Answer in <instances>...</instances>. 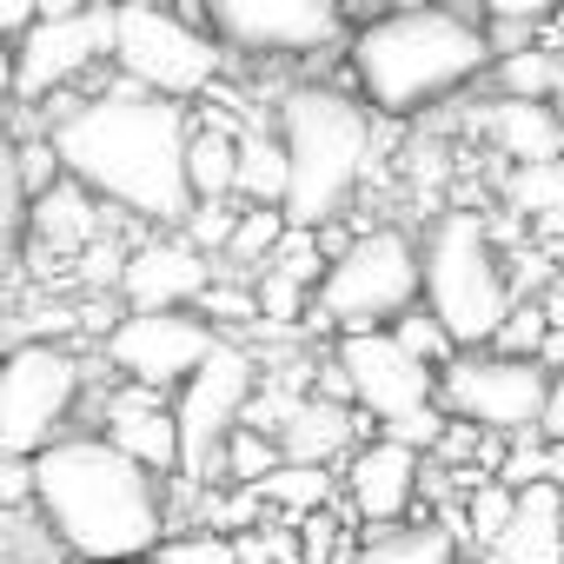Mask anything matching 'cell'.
<instances>
[{"label": "cell", "mask_w": 564, "mask_h": 564, "mask_svg": "<svg viewBox=\"0 0 564 564\" xmlns=\"http://www.w3.org/2000/svg\"><path fill=\"white\" fill-rule=\"evenodd\" d=\"M41 133L61 160V180L87 186L107 213H127L147 232H166L186 219V206H193V193H186L193 107L186 100H160V94L113 80L87 100L54 107Z\"/></svg>", "instance_id": "1"}, {"label": "cell", "mask_w": 564, "mask_h": 564, "mask_svg": "<svg viewBox=\"0 0 564 564\" xmlns=\"http://www.w3.org/2000/svg\"><path fill=\"white\" fill-rule=\"evenodd\" d=\"M34 518L74 564L153 557V544L173 531L166 478L113 452L100 432H61L47 452H34Z\"/></svg>", "instance_id": "2"}, {"label": "cell", "mask_w": 564, "mask_h": 564, "mask_svg": "<svg viewBox=\"0 0 564 564\" xmlns=\"http://www.w3.org/2000/svg\"><path fill=\"white\" fill-rule=\"evenodd\" d=\"M366 113L419 120L491 74V28L458 8H386L346 41Z\"/></svg>", "instance_id": "3"}, {"label": "cell", "mask_w": 564, "mask_h": 564, "mask_svg": "<svg viewBox=\"0 0 564 564\" xmlns=\"http://www.w3.org/2000/svg\"><path fill=\"white\" fill-rule=\"evenodd\" d=\"M279 147H286V226H326L352 206L366 166H372V113L366 100L339 87H293L272 120Z\"/></svg>", "instance_id": "4"}, {"label": "cell", "mask_w": 564, "mask_h": 564, "mask_svg": "<svg viewBox=\"0 0 564 564\" xmlns=\"http://www.w3.org/2000/svg\"><path fill=\"white\" fill-rule=\"evenodd\" d=\"M419 306L445 326L458 352L491 346L505 313L518 306V286L505 272V252L478 213H438L419 239Z\"/></svg>", "instance_id": "5"}, {"label": "cell", "mask_w": 564, "mask_h": 564, "mask_svg": "<svg viewBox=\"0 0 564 564\" xmlns=\"http://www.w3.org/2000/svg\"><path fill=\"white\" fill-rule=\"evenodd\" d=\"M405 306H419V239L405 226H366L326 259L306 326L386 333Z\"/></svg>", "instance_id": "6"}, {"label": "cell", "mask_w": 564, "mask_h": 564, "mask_svg": "<svg viewBox=\"0 0 564 564\" xmlns=\"http://www.w3.org/2000/svg\"><path fill=\"white\" fill-rule=\"evenodd\" d=\"M107 67H113V80H127L140 94H160V100H186L193 107L199 94L219 87L226 47L199 21L160 8V0H113Z\"/></svg>", "instance_id": "7"}, {"label": "cell", "mask_w": 564, "mask_h": 564, "mask_svg": "<svg viewBox=\"0 0 564 564\" xmlns=\"http://www.w3.org/2000/svg\"><path fill=\"white\" fill-rule=\"evenodd\" d=\"M87 399V359L61 339H14L0 346V458H34Z\"/></svg>", "instance_id": "8"}, {"label": "cell", "mask_w": 564, "mask_h": 564, "mask_svg": "<svg viewBox=\"0 0 564 564\" xmlns=\"http://www.w3.org/2000/svg\"><path fill=\"white\" fill-rule=\"evenodd\" d=\"M252 386H259V352L239 346V339H219V346L166 392V405H173V438H180V471H173V478L213 485L219 445H226V432L246 419Z\"/></svg>", "instance_id": "9"}, {"label": "cell", "mask_w": 564, "mask_h": 564, "mask_svg": "<svg viewBox=\"0 0 564 564\" xmlns=\"http://www.w3.org/2000/svg\"><path fill=\"white\" fill-rule=\"evenodd\" d=\"M199 28L246 61H313L346 41V0H193Z\"/></svg>", "instance_id": "10"}, {"label": "cell", "mask_w": 564, "mask_h": 564, "mask_svg": "<svg viewBox=\"0 0 564 564\" xmlns=\"http://www.w3.org/2000/svg\"><path fill=\"white\" fill-rule=\"evenodd\" d=\"M544 379L551 366L544 359H511V352H452L432 379V399L445 419H465L491 438H518L538 425V405H544Z\"/></svg>", "instance_id": "11"}, {"label": "cell", "mask_w": 564, "mask_h": 564, "mask_svg": "<svg viewBox=\"0 0 564 564\" xmlns=\"http://www.w3.org/2000/svg\"><path fill=\"white\" fill-rule=\"evenodd\" d=\"M226 333H213L193 306H166V313H120L100 333V359L113 366V379L147 386V392H173Z\"/></svg>", "instance_id": "12"}, {"label": "cell", "mask_w": 564, "mask_h": 564, "mask_svg": "<svg viewBox=\"0 0 564 564\" xmlns=\"http://www.w3.org/2000/svg\"><path fill=\"white\" fill-rule=\"evenodd\" d=\"M107 34H113V8L94 0L87 14H67V21H28L14 34V80H8V100H54L67 94L80 74L107 67Z\"/></svg>", "instance_id": "13"}, {"label": "cell", "mask_w": 564, "mask_h": 564, "mask_svg": "<svg viewBox=\"0 0 564 564\" xmlns=\"http://www.w3.org/2000/svg\"><path fill=\"white\" fill-rule=\"evenodd\" d=\"M333 366L346 372V392H352V412H372L379 432L386 425H405V419H425L438 412L432 399V366H419L412 352H399L392 333H339L333 346Z\"/></svg>", "instance_id": "14"}, {"label": "cell", "mask_w": 564, "mask_h": 564, "mask_svg": "<svg viewBox=\"0 0 564 564\" xmlns=\"http://www.w3.org/2000/svg\"><path fill=\"white\" fill-rule=\"evenodd\" d=\"M206 279H213V259L193 252V246L166 226V232H147L140 246L120 252L113 293H120V313H166V306H193Z\"/></svg>", "instance_id": "15"}, {"label": "cell", "mask_w": 564, "mask_h": 564, "mask_svg": "<svg viewBox=\"0 0 564 564\" xmlns=\"http://www.w3.org/2000/svg\"><path fill=\"white\" fill-rule=\"evenodd\" d=\"M419 471H425V458L412 452V445H399V438H366V445H352V458H346V505H352V518L359 524H399L405 511H412V498H419Z\"/></svg>", "instance_id": "16"}, {"label": "cell", "mask_w": 564, "mask_h": 564, "mask_svg": "<svg viewBox=\"0 0 564 564\" xmlns=\"http://www.w3.org/2000/svg\"><path fill=\"white\" fill-rule=\"evenodd\" d=\"M100 438L113 452H127L133 465H147L153 478H173L180 471V438H173V405L166 392H147V386H113L100 399Z\"/></svg>", "instance_id": "17"}, {"label": "cell", "mask_w": 564, "mask_h": 564, "mask_svg": "<svg viewBox=\"0 0 564 564\" xmlns=\"http://www.w3.org/2000/svg\"><path fill=\"white\" fill-rule=\"evenodd\" d=\"M272 445L286 465H333L359 445V412L339 405V399H319V392H300L272 425Z\"/></svg>", "instance_id": "18"}, {"label": "cell", "mask_w": 564, "mask_h": 564, "mask_svg": "<svg viewBox=\"0 0 564 564\" xmlns=\"http://www.w3.org/2000/svg\"><path fill=\"white\" fill-rule=\"evenodd\" d=\"M100 232H107V206L87 186H74V180H54L47 193L28 199V252H67L74 259Z\"/></svg>", "instance_id": "19"}, {"label": "cell", "mask_w": 564, "mask_h": 564, "mask_svg": "<svg viewBox=\"0 0 564 564\" xmlns=\"http://www.w3.org/2000/svg\"><path fill=\"white\" fill-rule=\"evenodd\" d=\"M491 564H564V485H524L511 505V524L491 544Z\"/></svg>", "instance_id": "20"}, {"label": "cell", "mask_w": 564, "mask_h": 564, "mask_svg": "<svg viewBox=\"0 0 564 564\" xmlns=\"http://www.w3.org/2000/svg\"><path fill=\"white\" fill-rule=\"evenodd\" d=\"M478 133L511 160V166H531V160H564V120L551 100H491L478 113Z\"/></svg>", "instance_id": "21"}, {"label": "cell", "mask_w": 564, "mask_h": 564, "mask_svg": "<svg viewBox=\"0 0 564 564\" xmlns=\"http://www.w3.org/2000/svg\"><path fill=\"white\" fill-rule=\"evenodd\" d=\"M232 199L239 206H279L286 199V147L272 127L232 133Z\"/></svg>", "instance_id": "22"}, {"label": "cell", "mask_w": 564, "mask_h": 564, "mask_svg": "<svg viewBox=\"0 0 564 564\" xmlns=\"http://www.w3.org/2000/svg\"><path fill=\"white\" fill-rule=\"evenodd\" d=\"M346 564H458V531L425 518V524H379Z\"/></svg>", "instance_id": "23"}, {"label": "cell", "mask_w": 564, "mask_h": 564, "mask_svg": "<svg viewBox=\"0 0 564 564\" xmlns=\"http://www.w3.org/2000/svg\"><path fill=\"white\" fill-rule=\"evenodd\" d=\"M14 127L0 120V286L21 272L28 259V186H21V166H14Z\"/></svg>", "instance_id": "24"}, {"label": "cell", "mask_w": 564, "mask_h": 564, "mask_svg": "<svg viewBox=\"0 0 564 564\" xmlns=\"http://www.w3.org/2000/svg\"><path fill=\"white\" fill-rule=\"evenodd\" d=\"M259 505L286 511V518H306V511H326L333 505V465H286L279 458L259 485H246Z\"/></svg>", "instance_id": "25"}, {"label": "cell", "mask_w": 564, "mask_h": 564, "mask_svg": "<svg viewBox=\"0 0 564 564\" xmlns=\"http://www.w3.org/2000/svg\"><path fill=\"white\" fill-rule=\"evenodd\" d=\"M186 193L193 199H232V127L193 120V133H186Z\"/></svg>", "instance_id": "26"}, {"label": "cell", "mask_w": 564, "mask_h": 564, "mask_svg": "<svg viewBox=\"0 0 564 564\" xmlns=\"http://www.w3.org/2000/svg\"><path fill=\"white\" fill-rule=\"evenodd\" d=\"M557 54H544V47H511V54H498L491 61V80H498V94L505 100H551L557 94Z\"/></svg>", "instance_id": "27"}, {"label": "cell", "mask_w": 564, "mask_h": 564, "mask_svg": "<svg viewBox=\"0 0 564 564\" xmlns=\"http://www.w3.org/2000/svg\"><path fill=\"white\" fill-rule=\"evenodd\" d=\"M272 465H279V445H272V432H259V425H232V432H226V445H219L213 485H259Z\"/></svg>", "instance_id": "28"}, {"label": "cell", "mask_w": 564, "mask_h": 564, "mask_svg": "<svg viewBox=\"0 0 564 564\" xmlns=\"http://www.w3.org/2000/svg\"><path fill=\"white\" fill-rule=\"evenodd\" d=\"M505 199H511V213H524V219L551 213V206L564 199V160H531V166H511Z\"/></svg>", "instance_id": "29"}, {"label": "cell", "mask_w": 564, "mask_h": 564, "mask_svg": "<svg viewBox=\"0 0 564 564\" xmlns=\"http://www.w3.org/2000/svg\"><path fill=\"white\" fill-rule=\"evenodd\" d=\"M153 564H239V551H232V531L193 524V531H166L153 544Z\"/></svg>", "instance_id": "30"}, {"label": "cell", "mask_w": 564, "mask_h": 564, "mask_svg": "<svg viewBox=\"0 0 564 564\" xmlns=\"http://www.w3.org/2000/svg\"><path fill=\"white\" fill-rule=\"evenodd\" d=\"M386 333L399 339V352H412V359H419V366H432V372H438V366H445V359L458 352V346L445 339V326H438V319H432L425 306H405V313H399V319H392Z\"/></svg>", "instance_id": "31"}, {"label": "cell", "mask_w": 564, "mask_h": 564, "mask_svg": "<svg viewBox=\"0 0 564 564\" xmlns=\"http://www.w3.org/2000/svg\"><path fill=\"white\" fill-rule=\"evenodd\" d=\"M232 213H239L232 199H193V206H186V219H180L173 232H180L193 252L219 259V252H226V232H232Z\"/></svg>", "instance_id": "32"}, {"label": "cell", "mask_w": 564, "mask_h": 564, "mask_svg": "<svg viewBox=\"0 0 564 564\" xmlns=\"http://www.w3.org/2000/svg\"><path fill=\"white\" fill-rule=\"evenodd\" d=\"M511 505H518L511 485H498V478H471V498H465V524H471V538H478V544H498V531L511 524Z\"/></svg>", "instance_id": "33"}, {"label": "cell", "mask_w": 564, "mask_h": 564, "mask_svg": "<svg viewBox=\"0 0 564 564\" xmlns=\"http://www.w3.org/2000/svg\"><path fill=\"white\" fill-rule=\"evenodd\" d=\"M491 352H511V359H544V306H511L505 326L491 333Z\"/></svg>", "instance_id": "34"}, {"label": "cell", "mask_w": 564, "mask_h": 564, "mask_svg": "<svg viewBox=\"0 0 564 564\" xmlns=\"http://www.w3.org/2000/svg\"><path fill=\"white\" fill-rule=\"evenodd\" d=\"M14 166H21V186H28V199H34V193H47V186L61 180V160H54L47 133H28V140H14Z\"/></svg>", "instance_id": "35"}, {"label": "cell", "mask_w": 564, "mask_h": 564, "mask_svg": "<svg viewBox=\"0 0 564 564\" xmlns=\"http://www.w3.org/2000/svg\"><path fill=\"white\" fill-rule=\"evenodd\" d=\"M478 14L491 28H538V21L564 14V0H478Z\"/></svg>", "instance_id": "36"}, {"label": "cell", "mask_w": 564, "mask_h": 564, "mask_svg": "<svg viewBox=\"0 0 564 564\" xmlns=\"http://www.w3.org/2000/svg\"><path fill=\"white\" fill-rule=\"evenodd\" d=\"M34 505V458H0V511Z\"/></svg>", "instance_id": "37"}, {"label": "cell", "mask_w": 564, "mask_h": 564, "mask_svg": "<svg viewBox=\"0 0 564 564\" xmlns=\"http://www.w3.org/2000/svg\"><path fill=\"white\" fill-rule=\"evenodd\" d=\"M551 452H564V372L544 379V405H538V425H531Z\"/></svg>", "instance_id": "38"}, {"label": "cell", "mask_w": 564, "mask_h": 564, "mask_svg": "<svg viewBox=\"0 0 564 564\" xmlns=\"http://www.w3.org/2000/svg\"><path fill=\"white\" fill-rule=\"evenodd\" d=\"M34 21V0H0V41H14Z\"/></svg>", "instance_id": "39"}, {"label": "cell", "mask_w": 564, "mask_h": 564, "mask_svg": "<svg viewBox=\"0 0 564 564\" xmlns=\"http://www.w3.org/2000/svg\"><path fill=\"white\" fill-rule=\"evenodd\" d=\"M94 0H34V21H67V14H87Z\"/></svg>", "instance_id": "40"}, {"label": "cell", "mask_w": 564, "mask_h": 564, "mask_svg": "<svg viewBox=\"0 0 564 564\" xmlns=\"http://www.w3.org/2000/svg\"><path fill=\"white\" fill-rule=\"evenodd\" d=\"M8 80H14V41H0V100H8Z\"/></svg>", "instance_id": "41"}, {"label": "cell", "mask_w": 564, "mask_h": 564, "mask_svg": "<svg viewBox=\"0 0 564 564\" xmlns=\"http://www.w3.org/2000/svg\"><path fill=\"white\" fill-rule=\"evenodd\" d=\"M551 107H557V120H564V67H557V94H551Z\"/></svg>", "instance_id": "42"}, {"label": "cell", "mask_w": 564, "mask_h": 564, "mask_svg": "<svg viewBox=\"0 0 564 564\" xmlns=\"http://www.w3.org/2000/svg\"><path fill=\"white\" fill-rule=\"evenodd\" d=\"M100 564H153V557H100Z\"/></svg>", "instance_id": "43"}, {"label": "cell", "mask_w": 564, "mask_h": 564, "mask_svg": "<svg viewBox=\"0 0 564 564\" xmlns=\"http://www.w3.org/2000/svg\"><path fill=\"white\" fill-rule=\"evenodd\" d=\"M557 485H564V478H557Z\"/></svg>", "instance_id": "44"}]
</instances>
